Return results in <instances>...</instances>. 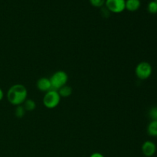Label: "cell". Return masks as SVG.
Returning <instances> with one entry per match:
<instances>
[{
	"instance_id": "cell-1",
	"label": "cell",
	"mask_w": 157,
	"mask_h": 157,
	"mask_svg": "<svg viewBox=\"0 0 157 157\" xmlns=\"http://www.w3.org/2000/svg\"><path fill=\"white\" fill-rule=\"evenodd\" d=\"M27 97V89L23 84H14L7 92L8 101L14 106L21 105L26 101Z\"/></svg>"
},
{
	"instance_id": "cell-2",
	"label": "cell",
	"mask_w": 157,
	"mask_h": 157,
	"mask_svg": "<svg viewBox=\"0 0 157 157\" xmlns=\"http://www.w3.org/2000/svg\"><path fill=\"white\" fill-rule=\"evenodd\" d=\"M52 90H58L61 87L66 85L68 81V75L64 71H58L52 75L50 78Z\"/></svg>"
},
{
	"instance_id": "cell-3",
	"label": "cell",
	"mask_w": 157,
	"mask_h": 157,
	"mask_svg": "<svg viewBox=\"0 0 157 157\" xmlns=\"http://www.w3.org/2000/svg\"><path fill=\"white\" fill-rule=\"evenodd\" d=\"M61 101V97L58 90H51L46 92L43 98V104L48 109H53L58 107Z\"/></svg>"
},
{
	"instance_id": "cell-4",
	"label": "cell",
	"mask_w": 157,
	"mask_h": 157,
	"mask_svg": "<svg viewBox=\"0 0 157 157\" xmlns=\"http://www.w3.org/2000/svg\"><path fill=\"white\" fill-rule=\"evenodd\" d=\"M153 72V67L151 64L147 61H142L136 65L135 69V74L136 76L140 80H147L151 76Z\"/></svg>"
},
{
	"instance_id": "cell-5",
	"label": "cell",
	"mask_w": 157,
	"mask_h": 157,
	"mask_svg": "<svg viewBox=\"0 0 157 157\" xmlns=\"http://www.w3.org/2000/svg\"><path fill=\"white\" fill-rule=\"evenodd\" d=\"M105 7L113 13H121L126 9V0H106Z\"/></svg>"
},
{
	"instance_id": "cell-6",
	"label": "cell",
	"mask_w": 157,
	"mask_h": 157,
	"mask_svg": "<svg viewBox=\"0 0 157 157\" xmlns=\"http://www.w3.org/2000/svg\"><path fill=\"white\" fill-rule=\"evenodd\" d=\"M141 150L143 154L146 157H152L156 152V145L152 141H145L143 144Z\"/></svg>"
},
{
	"instance_id": "cell-7",
	"label": "cell",
	"mask_w": 157,
	"mask_h": 157,
	"mask_svg": "<svg viewBox=\"0 0 157 157\" xmlns=\"http://www.w3.org/2000/svg\"><path fill=\"white\" fill-rule=\"evenodd\" d=\"M37 88L42 92H48L52 90L50 79L48 78H41L37 81Z\"/></svg>"
},
{
	"instance_id": "cell-8",
	"label": "cell",
	"mask_w": 157,
	"mask_h": 157,
	"mask_svg": "<svg viewBox=\"0 0 157 157\" xmlns=\"http://www.w3.org/2000/svg\"><path fill=\"white\" fill-rule=\"evenodd\" d=\"M140 0H126V9L130 12H136L140 7Z\"/></svg>"
},
{
	"instance_id": "cell-9",
	"label": "cell",
	"mask_w": 157,
	"mask_h": 157,
	"mask_svg": "<svg viewBox=\"0 0 157 157\" xmlns=\"http://www.w3.org/2000/svg\"><path fill=\"white\" fill-rule=\"evenodd\" d=\"M147 133L149 136L157 137V121H151L147 126Z\"/></svg>"
},
{
	"instance_id": "cell-10",
	"label": "cell",
	"mask_w": 157,
	"mask_h": 157,
	"mask_svg": "<svg viewBox=\"0 0 157 157\" xmlns=\"http://www.w3.org/2000/svg\"><path fill=\"white\" fill-rule=\"evenodd\" d=\"M58 92L61 98H67V97L71 95L72 88L70 86L64 85L63 86V87H61V88L58 90Z\"/></svg>"
},
{
	"instance_id": "cell-11",
	"label": "cell",
	"mask_w": 157,
	"mask_h": 157,
	"mask_svg": "<svg viewBox=\"0 0 157 157\" xmlns=\"http://www.w3.org/2000/svg\"><path fill=\"white\" fill-rule=\"evenodd\" d=\"M23 107L25 111H33L36 107V104L33 100L26 99V101L23 103Z\"/></svg>"
},
{
	"instance_id": "cell-12",
	"label": "cell",
	"mask_w": 157,
	"mask_h": 157,
	"mask_svg": "<svg viewBox=\"0 0 157 157\" xmlns=\"http://www.w3.org/2000/svg\"><path fill=\"white\" fill-rule=\"evenodd\" d=\"M25 110L22 105L16 106V108L15 110V115L18 118H22L25 114Z\"/></svg>"
},
{
	"instance_id": "cell-13",
	"label": "cell",
	"mask_w": 157,
	"mask_h": 157,
	"mask_svg": "<svg viewBox=\"0 0 157 157\" xmlns=\"http://www.w3.org/2000/svg\"><path fill=\"white\" fill-rule=\"evenodd\" d=\"M147 10L151 14L157 13V3L156 1H151L147 6Z\"/></svg>"
},
{
	"instance_id": "cell-14",
	"label": "cell",
	"mask_w": 157,
	"mask_h": 157,
	"mask_svg": "<svg viewBox=\"0 0 157 157\" xmlns=\"http://www.w3.org/2000/svg\"><path fill=\"white\" fill-rule=\"evenodd\" d=\"M89 1L94 7L101 8L104 6V5H105L106 0H89Z\"/></svg>"
},
{
	"instance_id": "cell-15",
	"label": "cell",
	"mask_w": 157,
	"mask_h": 157,
	"mask_svg": "<svg viewBox=\"0 0 157 157\" xmlns=\"http://www.w3.org/2000/svg\"><path fill=\"white\" fill-rule=\"evenodd\" d=\"M149 117L152 121H157V107H153L149 111Z\"/></svg>"
},
{
	"instance_id": "cell-16",
	"label": "cell",
	"mask_w": 157,
	"mask_h": 157,
	"mask_svg": "<svg viewBox=\"0 0 157 157\" xmlns=\"http://www.w3.org/2000/svg\"><path fill=\"white\" fill-rule=\"evenodd\" d=\"M101 15L104 18H107V17L110 16V12L107 9L106 7H101Z\"/></svg>"
},
{
	"instance_id": "cell-17",
	"label": "cell",
	"mask_w": 157,
	"mask_h": 157,
	"mask_svg": "<svg viewBox=\"0 0 157 157\" xmlns=\"http://www.w3.org/2000/svg\"><path fill=\"white\" fill-rule=\"evenodd\" d=\"M90 157H104V156L101 153H94L90 155Z\"/></svg>"
},
{
	"instance_id": "cell-18",
	"label": "cell",
	"mask_w": 157,
	"mask_h": 157,
	"mask_svg": "<svg viewBox=\"0 0 157 157\" xmlns=\"http://www.w3.org/2000/svg\"><path fill=\"white\" fill-rule=\"evenodd\" d=\"M3 98H4V93H3V90L0 88V101H2Z\"/></svg>"
},
{
	"instance_id": "cell-19",
	"label": "cell",
	"mask_w": 157,
	"mask_h": 157,
	"mask_svg": "<svg viewBox=\"0 0 157 157\" xmlns=\"http://www.w3.org/2000/svg\"><path fill=\"white\" fill-rule=\"evenodd\" d=\"M155 1H156V3H157V0H155Z\"/></svg>"
}]
</instances>
